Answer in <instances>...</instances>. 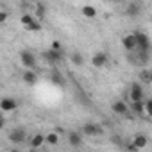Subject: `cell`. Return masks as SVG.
Listing matches in <instances>:
<instances>
[{
  "mask_svg": "<svg viewBox=\"0 0 152 152\" xmlns=\"http://www.w3.org/2000/svg\"><path fill=\"white\" fill-rule=\"evenodd\" d=\"M50 50H56V52H61V41H52V47H50Z\"/></svg>",
  "mask_w": 152,
  "mask_h": 152,
  "instance_id": "27",
  "label": "cell"
},
{
  "mask_svg": "<svg viewBox=\"0 0 152 152\" xmlns=\"http://www.w3.org/2000/svg\"><path fill=\"white\" fill-rule=\"evenodd\" d=\"M143 115L145 116L152 115V100H143Z\"/></svg>",
  "mask_w": 152,
  "mask_h": 152,
  "instance_id": "22",
  "label": "cell"
},
{
  "mask_svg": "<svg viewBox=\"0 0 152 152\" xmlns=\"http://www.w3.org/2000/svg\"><path fill=\"white\" fill-rule=\"evenodd\" d=\"M25 140H27V131H25L23 127H15V129L9 132V141H11V143L22 145V143H25Z\"/></svg>",
  "mask_w": 152,
  "mask_h": 152,
  "instance_id": "3",
  "label": "cell"
},
{
  "mask_svg": "<svg viewBox=\"0 0 152 152\" xmlns=\"http://www.w3.org/2000/svg\"><path fill=\"white\" fill-rule=\"evenodd\" d=\"M43 143H45V134H39V132H38V134H34V136L31 138V143H29V145H31V148H39Z\"/></svg>",
  "mask_w": 152,
  "mask_h": 152,
  "instance_id": "15",
  "label": "cell"
},
{
  "mask_svg": "<svg viewBox=\"0 0 152 152\" xmlns=\"http://www.w3.org/2000/svg\"><path fill=\"white\" fill-rule=\"evenodd\" d=\"M68 145L72 148H81L83 147V134L77 131H70L68 132Z\"/></svg>",
  "mask_w": 152,
  "mask_h": 152,
  "instance_id": "7",
  "label": "cell"
},
{
  "mask_svg": "<svg viewBox=\"0 0 152 152\" xmlns=\"http://www.w3.org/2000/svg\"><path fill=\"white\" fill-rule=\"evenodd\" d=\"M127 16H136V15H140L141 13V4L140 2H131L129 6H127Z\"/></svg>",
  "mask_w": 152,
  "mask_h": 152,
  "instance_id": "14",
  "label": "cell"
},
{
  "mask_svg": "<svg viewBox=\"0 0 152 152\" xmlns=\"http://www.w3.org/2000/svg\"><path fill=\"white\" fill-rule=\"evenodd\" d=\"M134 115H143V100L141 102H131V109Z\"/></svg>",
  "mask_w": 152,
  "mask_h": 152,
  "instance_id": "21",
  "label": "cell"
},
{
  "mask_svg": "<svg viewBox=\"0 0 152 152\" xmlns=\"http://www.w3.org/2000/svg\"><path fill=\"white\" fill-rule=\"evenodd\" d=\"M122 47H124L125 50H129V52L136 50V41H134V36H132V34L124 36V38H122Z\"/></svg>",
  "mask_w": 152,
  "mask_h": 152,
  "instance_id": "12",
  "label": "cell"
},
{
  "mask_svg": "<svg viewBox=\"0 0 152 152\" xmlns=\"http://www.w3.org/2000/svg\"><path fill=\"white\" fill-rule=\"evenodd\" d=\"M25 29H27L29 32H39V31H41V23H39L38 20H34V22H32L29 27H25Z\"/></svg>",
  "mask_w": 152,
  "mask_h": 152,
  "instance_id": "23",
  "label": "cell"
},
{
  "mask_svg": "<svg viewBox=\"0 0 152 152\" xmlns=\"http://www.w3.org/2000/svg\"><path fill=\"white\" fill-rule=\"evenodd\" d=\"M111 109H113V113H116V115H120V116H125V115L131 113L127 102H124V100H115L113 106H111Z\"/></svg>",
  "mask_w": 152,
  "mask_h": 152,
  "instance_id": "9",
  "label": "cell"
},
{
  "mask_svg": "<svg viewBox=\"0 0 152 152\" xmlns=\"http://www.w3.org/2000/svg\"><path fill=\"white\" fill-rule=\"evenodd\" d=\"M132 36H134V41H136V50L138 52H148L150 50V38L145 32L136 31V32H132Z\"/></svg>",
  "mask_w": 152,
  "mask_h": 152,
  "instance_id": "1",
  "label": "cell"
},
{
  "mask_svg": "<svg viewBox=\"0 0 152 152\" xmlns=\"http://www.w3.org/2000/svg\"><path fill=\"white\" fill-rule=\"evenodd\" d=\"M50 81H52L54 84H57V86H63V84H64V77H63V73H61L59 70H52Z\"/></svg>",
  "mask_w": 152,
  "mask_h": 152,
  "instance_id": "16",
  "label": "cell"
},
{
  "mask_svg": "<svg viewBox=\"0 0 152 152\" xmlns=\"http://www.w3.org/2000/svg\"><path fill=\"white\" fill-rule=\"evenodd\" d=\"M141 81H143L145 84H150V81H152V79H150V70H143V72H141Z\"/></svg>",
  "mask_w": 152,
  "mask_h": 152,
  "instance_id": "25",
  "label": "cell"
},
{
  "mask_svg": "<svg viewBox=\"0 0 152 152\" xmlns=\"http://www.w3.org/2000/svg\"><path fill=\"white\" fill-rule=\"evenodd\" d=\"M81 13H83L86 18H95V16H97V9H95V6H83Z\"/></svg>",
  "mask_w": 152,
  "mask_h": 152,
  "instance_id": "17",
  "label": "cell"
},
{
  "mask_svg": "<svg viewBox=\"0 0 152 152\" xmlns=\"http://www.w3.org/2000/svg\"><path fill=\"white\" fill-rule=\"evenodd\" d=\"M7 18H9V13L7 11H0V23H4Z\"/></svg>",
  "mask_w": 152,
  "mask_h": 152,
  "instance_id": "28",
  "label": "cell"
},
{
  "mask_svg": "<svg viewBox=\"0 0 152 152\" xmlns=\"http://www.w3.org/2000/svg\"><path fill=\"white\" fill-rule=\"evenodd\" d=\"M20 63L23 64V68L32 70V68L36 66V57H34L32 52H29V50H22V52H20Z\"/></svg>",
  "mask_w": 152,
  "mask_h": 152,
  "instance_id": "4",
  "label": "cell"
},
{
  "mask_svg": "<svg viewBox=\"0 0 152 152\" xmlns=\"http://www.w3.org/2000/svg\"><path fill=\"white\" fill-rule=\"evenodd\" d=\"M81 134H84V136H100V134H104V127L100 124L90 122V124H84L81 127Z\"/></svg>",
  "mask_w": 152,
  "mask_h": 152,
  "instance_id": "2",
  "label": "cell"
},
{
  "mask_svg": "<svg viewBox=\"0 0 152 152\" xmlns=\"http://www.w3.org/2000/svg\"><path fill=\"white\" fill-rule=\"evenodd\" d=\"M129 99H131V102H141L143 100V86L140 83H132L131 84Z\"/></svg>",
  "mask_w": 152,
  "mask_h": 152,
  "instance_id": "5",
  "label": "cell"
},
{
  "mask_svg": "<svg viewBox=\"0 0 152 152\" xmlns=\"http://www.w3.org/2000/svg\"><path fill=\"white\" fill-rule=\"evenodd\" d=\"M7 152H20L18 148H11V150H7Z\"/></svg>",
  "mask_w": 152,
  "mask_h": 152,
  "instance_id": "30",
  "label": "cell"
},
{
  "mask_svg": "<svg viewBox=\"0 0 152 152\" xmlns=\"http://www.w3.org/2000/svg\"><path fill=\"white\" fill-rule=\"evenodd\" d=\"M109 141H111L113 145H116V147H122V145H124V140H122V138H120L118 134H115V136H111V138H109Z\"/></svg>",
  "mask_w": 152,
  "mask_h": 152,
  "instance_id": "24",
  "label": "cell"
},
{
  "mask_svg": "<svg viewBox=\"0 0 152 152\" xmlns=\"http://www.w3.org/2000/svg\"><path fill=\"white\" fill-rule=\"evenodd\" d=\"M107 61H109V56H107L106 52H95L93 57H91V64H93L95 68H102V66H106Z\"/></svg>",
  "mask_w": 152,
  "mask_h": 152,
  "instance_id": "8",
  "label": "cell"
},
{
  "mask_svg": "<svg viewBox=\"0 0 152 152\" xmlns=\"http://www.w3.org/2000/svg\"><path fill=\"white\" fill-rule=\"evenodd\" d=\"M34 20H36V18H34V16H32L31 13H23V15L20 16V23H22L23 27H29V25H31V23H32Z\"/></svg>",
  "mask_w": 152,
  "mask_h": 152,
  "instance_id": "19",
  "label": "cell"
},
{
  "mask_svg": "<svg viewBox=\"0 0 152 152\" xmlns=\"http://www.w3.org/2000/svg\"><path fill=\"white\" fill-rule=\"evenodd\" d=\"M22 81L25 83V84H29V86H32V84H36L38 83V73L36 72H23V75H22Z\"/></svg>",
  "mask_w": 152,
  "mask_h": 152,
  "instance_id": "13",
  "label": "cell"
},
{
  "mask_svg": "<svg viewBox=\"0 0 152 152\" xmlns=\"http://www.w3.org/2000/svg\"><path fill=\"white\" fill-rule=\"evenodd\" d=\"M70 61H72L75 66H83V64H84V57H83V54H79V52H73V54L70 56Z\"/></svg>",
  "mask_w": 152,
  "mask_h": 152,
  "instance_id": "18",
  "label": "cell"
},
{
  "mask_svg": "<svg viewBox=\"0 0 152 152\" xmlns=\"http://www.w3.org/2000/svg\"><path fill=\"white\" fill-rule=\"evenodd\" d=\"M36 15H38V18L45 16V6L43 4H36Z\"/></svg>",
  "mask_w": 152,
  "mask_h": 152,
  "instance_id": "26",
  "label": "cell"
},
{
  "mask_svg": "<svg viewBox=\"0 0 152 152\" xmlns=\"http://www.w3.org/2000/svg\"><path fill=\"white\" fill-rule=\"evenodd\" d=\"M18 107V102L16 99L13 97H4V99H0V111H4V113H11Z\"/></svg>",
  "mask_w": 152,
  "mask_h": 152,
  "instance_id": "6",
  "label": "cell"
},
{
  "mask_svg": "<svg viewBox=\"0 0 152 152\" xmlns=\"http://www.w3.org/2000/svg\"><path fill=\"white\" fill-rule=\"evenodd\" d=\"M45 143H48V145H57V143H59V134H56L54 131L48 132V134L45 136Z\"/></svg>",
  "mask_w": 152,
  "mask_h": 152,
  "instance_id": "20",
  "label": "cell"
},
{
  "mask_svg": "<svg viewBox=\"0 0 152 152\" xmlns=\"http://www.w3.org/2000/svg\"><path fill=\"white\" fill-rule=\"evenodd\" d=\"M147 143H148V138H147L145 134H136V136L132 138V141H131L129 147H131L132 150H138V148H145Z\"/></svg>",
  "mask_w": 152,
  "mask_h": 152,
  "instance_id": "10",
  "label": "cell"
},
{
  "mask_svg": "<svg viewBox=\"0 0 152 152\" xmlns=\"http://www.w3.org/2000/svg\"><path fill=\"white\" fill-rule=\"evenodd\" d=\"M4 127H6V120H4V118H0V131H2Z\"/></svg>",
  "mask_w": 152,
  "mask_h": 152,
  "instance_id": "29",
  "label": "cell"
},
{
  "mask_svg": "<svg viewBox=\"0 0 152 152\" xmlns=\"http://www.w3.org/2000/svg\"><path fill=\"white\" fill-rule=\"evenodd\" d=\"M43 57H45V61L56 64V63L63 61V52H56V50H50V48H48L47 52H43Z\"/></svg>",
  "mask_w": 152,
  "mask_h": 152,
  "instance_id": "11",
  "label": "cell"
}]
</instances>
